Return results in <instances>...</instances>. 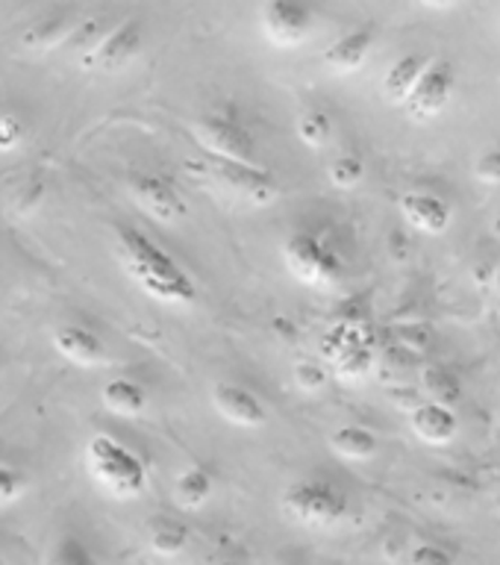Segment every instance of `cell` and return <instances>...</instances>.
Masks as SVG:
<instances>
[{
	"instance_id": "19",
	"label": "cell",
	"mask_w": 500,
	"mask_h": 565,
	"mask_svg": "<svg viewBox=\"0 0 500 565\" xmlns=\"http://www.w3.org/2000/svg\"><path fill=\"white\" fill-rule=\"evenodd\" d=\"M330 448H333V454H339V457L362 462V459H371L374 454H377L380 441L369 427H360V424H342V427H336V430L330 433Z\"/></svg>"
},
{
	"instance_id": "27",
	"label": "cell",
	"mask_w": 500,
	"mask_h": 565,
	"mask_svg": "<svg viewBox=\"0 0 500 565\" xmlns=\"http://www.w3.org/2000/svg\"><path fill=\"white\" fill-rule=\"evenodd\" d=\"M409 565H457L454 556L436 542H418L409 554Z\"/></svg>"
},
{
	"instance_id": "25",
	"label": "cell",
	"mask_w": 500,
	"mask_h": 565,
	"mask_svg": "<svg viewBox=\"0 0 500 565\" xmlns=\"http://www.w3.org/2000/svg\"><path fill=\"white\" fill-rule=\"evenodd\" d=\"M330 183L336 189H353V185H360L365 180V166H362L360 157H353V153H342V157L333 159V166H330Z\"/></svg>"
},
{
	"instance_id": "24",
	"label": "cell",
	"mask_w": 500,
	"mask_h": 565,
	"mask_svg": "<svg viewBox=\"0 0 500 565\" xmlns=\"http://www.w3.org/2000/svg\"><path fill=\"white\" fill-rule=\"evenodd\" d=\"M295 130H298V139L312 150L327 148L330 141H333V121H330V115L321 113V109H309L298 118L295 124Z\"/></svg>"
},
{
	"instance_id": "18",
	"label": "cell",
	"mask_w": 500,
	"mask_h": 565,
	"mask_svg": "<svg viewBox=\"0 0 500 565\" xmlns=\"http://www.w3.org/2000/svg\"><path fill=\"white\" fill-rule=\"evenodd\" d=\"M427 62L418 53H409V56H401V60L386 71V77H383V97H386L389 104L404 106L409 92L415 88L418 77H422V71L427 68Z\"/></svg>"
},
{
	"instance_id": "21",
	"label": "cell",
	"mask_w": 500,
	"mask_h": 565,
	"mask_svg": "<svg viewBox=\"0 0 500 565\" xmlns=\"http://www.w3.org/2000/svg\"><path fill=\"white\" fill-rule=\"evenodd\" d=\"M77 24H71L68 15H53L44 18V21H35L24 35H21V44L24 51H53V47H62L65 39L71 35Z\"/></svg>"
},
{
	"instance_id": "6",
	"label": "cell",
	"mask_w": 500,
	"mask_h": 565,
	"mask_svg": "<svg viewBox=\"0 0 500 565\" xmlns=\"http://www.w3.org/2000/svg\"><path fill=\"white\" fill-rule=\"evenodd\" d=\"M265 39L277 47H300L316 30V12L298 0H268L259 9Z\"/></svg>"
},
{
	"instance_id": "11",
	"label": "cell",
	"mask_w": 500,
	"mask_h": 565,
	"mask_svg": "<svg viewBox=\"0 0 500 565\" xmlns=\"http://www.w3.org/2000/svg\"><path fill=\"white\" fill-rule=\"evenodd\" d=\"M212 404L219 409L230 424L236 427H245V430H256L268 422V413H265L263 401L251 392V388L238 386V383H215L212 388Z\"/></svg>"
},
{
	"instance_id": "5",
	"label": "cell",
	"mask_w": 500,
	"mask_h": 565,
	"mask_svg": "<svg viewBox=\"0 0 500 565\" xmlns=\"http://www.w3.org/2000/svg\"><path fill=\"white\" fill-rule=\"evenodd\" d=\"M192 136L210 153V159L254 166V136L247 132L245 124L233 121L227 115H203L192 124Z\"/></svg>"
},
{
	"instance_id": "28",
	"label": "cell",
	"mask_w": 500,
	"mask_h": 565,
	"mask_svg": "<svg viewBox=\"0 0 500 565\" xmlns=\"http://www.w3.org/2000/svg\"><path fill=\"white\" fill-rule=\"evenodd\" d=\"M295 380L304 392H318V388L327 386V371L318 365V362H298L295 365Z\"/></svg>"
},
{
	"instance_id": "16",
	"label": "cell",
	"mask_w": 500,
	"mask_h": 565,
	"mask_svg": "<svg viewBox=\"0 0 500 565\" xmlns=\"http://www.w3.org/2000/svg\"><path fill=\"white\" fill-rule=\"evenodd\" d=\"M145 539H148V547L157 556H180L192 542V530L185 521L168 519V515H153L145 524Z\"/></svg>"
},
{
	"instance_id": "15",
	"label": "cell",
	"mask_w": 500,
	"mask_h": 565,
	"mask_svg": "<svg viewBox=\"0 0 500 565\" xmlns=\"http://www.w3.org/2000/svg\"><path fill=\"white\" fill-rule=\"evenodd\" d=\"M409 424H413V433L427 445H448V441L457 439L459 433V418L454 409L439 404H430L424 401L413 409L409 415Z\"/></svg>"
},
{
	"instance_id": "12",
	"label": "cell",
	"mask_w": 500,
	"mask_h": 565,
	"mask_svg": "<svg viewBox=\"0 0 500 565\" xmlns=\"http://www.w3.org/2000/svg\"><path fill=\"white\" fill-rule=\"evenodd\" d=\"M53 348L60 356L65 360L77 362V365H86V369H95V365H104L109 362V351H106L104 339L86 327H77V324H62L53 330L51 335Z\"/></svg>"
},
{
	"instance_id": "31",
	"label": "cell",
	"mask_w": 500,
	"mask_h": 565,
	"mask_svg": "<svg viewBox=\"0 0 500 565\" xmlns=\"http://www.w3.org/2000/svg\"><path fill=\"white\" fill-rule=\"evenodd\" d=\"M489 230H492V236H494V238H500V210L494 212L492 221H489Z\"/></svg>"
},
{
	"instance_id": "23",
	"label": "cell",
	"mask_w": 500,
	"mask_h": 565,
	"mask_svg": "<svg viewBox=\"0 0 500 565\" xmlns=\"http://www.w3.org/2000/svg\"><path fill=\"white\" fill-rule=\"evenodd\" d=\"M44 565H100V559H97L95 547L88 545L86 539L65 533L47 547Z\"/></svg>"
},
{
	"instance_id": "13",
	"label": "cell",
	"mask_w": 500,
	"mask_h": 565,
	"mask_svg": "<svg viewBox=\"0 0 500 565\" xmlns=\"http://www.w3.org/2000/svg\"><path fill=\"white\" fill-rule=\"evenodd\" d=\"M401 212H404L409 227L418 230V233H427V236H442L450 227V218H454L448 201H442L439 194L430 192H406L401 198Z\"/></svg>"
},
{
	"instance_id": "30",
	"label": "cell",
	"mask_w": 500,
	"mask_h": 565,
	"mask_svg": "<svg viewBox=\"0 0 500 565\" xmlns=\"http://www.w3.org/2000/svg\"><path fill=\"white\" fill-rule=\"evenodd\" d=\"M475 177L486 185H498L500 183V148L486 150L483 157L475 162Z\"/></svg>"
},
{
	"instance_id": "2",
	"label": "cell",
	"mask_w": 500,
	"mask_h": 565,
	"mask_svg": "<svg viewBox=\"0 0 500 565\" xmlns=\"http://www.w3.org/2000/svg\"><path fill=\"white\" fill-rule=\"evenodd\" d=\"M86 468L92 480L109 498L132 501L148 489V468L130 448L113 439L109 433H95L86 445Z\"/></svg>"
},
{
	"instance_id": "22",
	"label": "cell",
	"mask_w": 500,
	"mask_h": 565,
	"mask_svg": "<svg viewBox=\"0 0 500 565\" xmlns=\"http://www.w3.org/2000/svg\"><path fill=\"white\" fill-rule=\"evenodd\" d=\"M422 386L430 397V404H439V406H454L462 401V383L454 371L442 369V365H430V369L422 371Z\"/></svg>"
},
{
	"instance_id": "33",
	"label": "cell",
	"mask_w": 500,
	"mask_h": 565,
	"mask_svg": "<svg viewBox=\"0 0 500 565\" xmlns=\"http://www.w3.org/2000/svg\"><path fill=\"white\" fill-rule=\"evenodd\" d=\"M0 565H7V556H3V551H0Z\"/></svg>"
},
{
	"instance_id": "10",
	"label": "cell",
	"mask_w": 500,
	"mask_h": 565,
	"mask_svg": "<svg viewBox=\"0 0 500 565\" xmlns=\"http://www.w3.org/2000/svg\"><path fill=\"white\" fill-rule=\"evenodd\" d=\"M132 201L157 221H177L185 215L183 194L177 192L174 183H168L159 174H139L130 180Z\"/></svg>"
},
{
	"instance_id": "4",
	"label": "cell",
	"mask_w": 500,
	"mask_h": 565,
	"mask_svg": "<svg viewBox=\"0 0 500 565\" xmlns=\"http://www.w3.org/2000/svg\"><path fill=\"white\" fill-rule=\"evenodd\" d=\"M283 259H286L291 277L304 286H312V289L336 286L342 277V259L327 247V242H321L312 233L289 236V242L283 245Z\"/></svg>"
},
{
	"instance_id": "17",
	"label": "cell",
	"mask_w": 500,
	"mask_h": 565,
	"mask_svg": "<svg viewBox=\"0 0 500 565\" xmlns=\"http://www.w3.org/2000/svg\"><path fill=\"white\" fill-rule=\"evenodd\" d=\"M100 401L109 413L124 415V418H139L148 409V392L130 377L106 380L104 388H100Z\"/></svg>"
},
{
	"instance_id": "14",
	"label": "cell",
	"mask_w": 500,
	"mask_h": 565,
	"mask_svg": "<svg viewBox=\"0 0 500 565\" xmlns=\"http://www.w3.org/2000/svg\"><path fill=\"white\" fill-rule=\"evenodd\" d=\"M371 47H374V30L371 26H360L344 33L342 39H336L325 51V65L333 74H357V71L369 62Z\"/></svg>"
},
{
	"instance_id": "32",
	"label": "cell",
	"mask_w": 500,
	"mask_h": 565,
	"mask_svg": "<svg viewBox=\"0 0 500 565\" xmlns=\"http://www.w3.org/2000/svg\"><path fill=\"white\" fill-rule=\"evenodd\" d=\"M492 282H500V265H498V268H494V280Z\"/></svg>"
},
{
	"instance_id": "20",
	"label": "cell",
	"mask_w": 500,
	"mask_h": 565,
	"mask_svg": "<svg viewBox=\"0 0 500 565\" xmlns=\"http://www.w3.org/2000/svg\"><path fill=\"white\" fill-rule=\"evenodd\" d=\"M212 492H215V477L206 471L203 466L183 468L174 480V501L183 507V510H198L203 503L210 501Z\"/></svg>"
},
{
	"instance_id": "1",
	"label": "cell",
	"mask_w": 500,
	"mask_h": 565,
	"mask_svg": "<svg viewBox=\"0 0 500 565\" xmlns=\"http://www.w3.org/2000/svg\"><path fill=\"white\" fill-rule=\"evenodd\" d=\"M118 263L148 298L168 307H192L198 300L194 280L174 256L162 250L153 238L141 236L139 230L118 233Z\"/></svg>"
},
{
	"instance_id": "8",
	"label": "cell",
	"mask_w": 500,
	"mask_h": 565,
	"mask_svg": "<svg viewBox=\"0 0 500 565\" xmlns=\"http://www.w3.org/2000/svg\"><path fill=\"white\" fill-rule=\"evenodd\" d=\"M148 42V33H145V24L130 18V21H124L115 30L100 39L95 51H88L83 56V68L86 71H100V74H115V71H124L130 65L136 56L141 53Z\"/></svg>"
},
{
	"instance_id": "29",
	"label": "cell",
	"mask_w": 500,
	"mask_h": 565,
	"mask_svg": "<svg viewBox=\"0 0 500 565\" xmlns=\"http://www.w3.org/2000/svg\"><path fill=\"white\" fill-rule=\"evenodd\" d=\"M24 477L12 471L9 466H0V507L7 503H15L21 494H24Z\"/></svg>"
},
{
	"instance_id": "26",
	"label": "cell",
	"mask_w": 500,
	"mask_h": 565,
	"mask_svg": "<svg viewBox=\"0 0 500 565\" xmlns=\"http://www.w3.org/2000/svg\"><path fill=\"white\" fill-rule=\"evenodd\" d=\"M24 145V124L18 121L15 115L0 113V157L12 153Z\"/></svg>"
},
{
	"instance_id": "9",
	"label": "cell",
	"mask_w": 500,
	"mask_h": 565,
	"mask_svg": "<svg viewBox=\"0 0 500 565\" xmlns=\"http://www.w3.org/2000/svg\"><path fill=\"white\" fill-rule=\"evenodd\" d=\"M212 177H219L221 183L230 185L233 192H242L247 201L259 203V206H268V203L277 201L280 194V185L272 177V171H265L254 162V166H245V162H224V159H210L206 166Z\"/></svg>"
},
{
	"instance_id": "3",
	"label": "cell",
	"mask_w": 500,
	"mask_h": 565,
	"mask_svg": "<svg viewBox=\"0 0 500 565\" xmlns=\"http://www.w3.org/2000/svg\"><path fill=\"white\" fill-rule=\"evenodd\" d=\"M280 507L304 527H333L348 515V494L327 480H298L283 492Z\"/></svg>"
},
{
	"instance_id": "7",
	"label": "cell",
	"mask_w": 500,
	"mask_h": 565,
	"mask_svg": "<svg viewBox=\"0 0 500 565\" xmlns=\"http://www.w3.org/2000/svg\"><path fill=\"white\" fill-rule=\"evenodd\" d=\"M454 86H457V74H454V65L448 60H430L427 68L422 71V77L415 83V88L406 97V115L413 121H433L445 113V106L450 104V95H454Z\"/></svg>"
}]
</instances>
